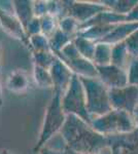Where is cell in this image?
<instances>
[{
    "label": "cell",
    "mask_w": 138,
    "mask_h": 154,
    "mask_svg": "<svg viewBox=\"0 0 138 154\" xmlns=\"http://www.w3.org/2000/svg\"><path fill=\"white\" fill-rule=\"evenodd\" d=\"M29 78L27 73L22 70L12 72L6 80V88L14 94H23L29 88Z\"/></svg>",
    "instance_id": "17"
},
{
    "label": "cell",
    "mask_w": 138,
    "mask_h": 154,
    "mask_svg": "<svg viewBox=\"0 0 138 154\" xmlns=\"http://www.w3.org/2000/svg\"><path fill=\"white\" fill-rule=\"evenodd\" d=\"M57 56L53 51H33V61L35 66L42 67L44 69L50 70L53 64L55 63Z\"/></svg>",
    "instance_id": "23"
},
{
    "label": "cell",
    "mask_w": 138,
    "mask_h": 154,
    "mask_svg": "<svg viewBox=\"0 0 138 154\" xmlns=\"http://www.w3.org/2000/svg\"><path fill=\"white\" fill-rule=\"evenodd\" d=\"M14 12L16 17L19 19L24 29L26 30L30 22L35 18L34 14V1L31 0H16L12 1Z\"/></svg>",
    "instance_id": "15"
},
{
    "label": "cell",
    "mask_w": 138,
    "mask_h": 154,
    "mask_svg": "<svg viewBox=\"0 0 138 154\" xmlns=\"http://www.w3.org/2000/svg\"><path fill=\"white\" fill-rule=\"evenodd\" d=\"M40 22L41 34L47 36L49 39L59 29V19L55 16H52V14H47V16L42 17V18H40Z\"/></svg>",
    "instance_id": "24"
},
{
    "label": "cell",
    "mask_w": 138,
    "mask_h": 154,
    "mask_svg": "<svg viewBox=\"0 0 138 154\" xmlns=\"http://www.w3.org/2000/svg\"><path fill=\"white\" fill-rule=\"evenodd\" d=\"M29 46L33 51H51L50 48V39L43 34L29 37Z\"/></svg>",
    "instance_id": "26"
},
{
    "label": "cell",
    "mask_w": 138,
    "mask_h": 154,
    "mask_svg": "<svg viewBox=\"0 0 138 154\" xmlns=\"http://www.w3.org/2000/svg\"><path fill=\"white\" fill-rule=\"evenodd\" d=\"M112 45L105 42H98L96 43L93 63L95 66H107L111 64Z\"/></svg>",
    "instance_id": "18"
},
{
    "label": "cell",
    "mask_w": 138,
    "mask_h": 154,
    "mask_svg": "<svg viewBox=\"0 0 138 154\" xmlns=\"http://www.w3.org/2000/svg\"><path fill=\"white\" fill-rule=\"evenodd\" d=\"M66 16L72 17L79 24H85L102 11H110L102 2L63 1Z\"/></svg>",
    "instance_id": "7"
},
{
    "label": "cell",
    "mask_w": 138,
    "mask_h": 154,
    "mask_svg": "<svg viewBox=\"0 0 138 154\" xmlns=\"http://www.w3.org/2000/svg\"><path fill=\"white\" fill-rule=\"evenodd\" d=\"M98 78L108 89L121 88L129 85L128 71L112 64L107 66H97Z\"/></svg>",
    "instance_id": "9"
},
{
    "label": "cell",
    "mask_w": 138,
    "mask_h": 154,
    "mask_svg": "<svg viewBox=\"0 0 138 154\" xmlns=\"http://www.w3.org/2000/svg\"><path fill=\"white\" fill-rule=\"evenodd\" d=\"M33 76H34L35 82H36V84L39 88H53V79H52L50 70L42 68V67L34 65Z\"/></svg>",
    "instance_id": "22"
},
{
    "label": "cell",
    "mask_w": 138,
    "mask_h": 154,
    "mask_svg": "<svg viewBox=\"0 0 138 154\" xmlns=\"http://www.w3.org/2000/svg\"><path fill=\"white\" fill-rule=\"evenodd\" d=\"M132 56L128 51L126 42H120L112 45V54H111V64L117 66L122 69L128 71L130 65L133 61Z\"/></svg>",
    "instance_id": "16"
},
{
    "label": "cell",
    "mask_w": 138,
    "mask_h": 154,
    "mask_svg": "<svg viewBox=\"0 0 138 154\" xmlns=\"http://www.w3.org/2000/svg\"><path fill=\"white\" fill-rule=\"evenodd\" d=\"M73 43H74V45L76 46L79 53L81 54L84 58H86L93 62L95 48H96V42L89 40V39L85 38V37L76 35V37L73 39Z\"/></svg>",
    "instance_id": "20"
},
{
    "label": "cell",
    "mask_w": 138,
    "mask_h": 154,
    "mask_svg": "<svg viewBox=\"0 0 138 154\" xmlns=\"http://www.w3.org/2000/svg\"><path fill=\"white\" fill-rule=\"evenodd\" d=\"M62 107L64 112L68 115L72 114L82 118L91 125L93 118L90 115L87 107V98L85 88L81 79L77 75H73L68 89L62 96Z\"/></svg>",
    "instance_id": "5"
},
{
    "label": "cell",
    "mask_w": 138,
    "mask_h": 154,
    "mask_svg": "<svg viewBox=\"0 0 138 154\" xmlns=\"http://www.w3.org/2000/svg\"><path fill=\"white\" fill-rule=\"evenodd\" d=\"M68 154H85V153H77V152H74V151H71L68 149Z\"/></svg>",
    "instance_id": "37"
},
{
    "label": "cell",
    "mask_w": 138,
    "mask_h": 154,
    "mask_svg": "<svg viewBox=\"0 0 138 154\" xmlns=\"http://www.w3.org/2000/svg\"><path fill=\"white\" fill-rule=\"evenodd\" d=\"M1 58H2V51H1V44H0V69H1Z\"/></svg>",
    "instance_id": "36"
},
{
    "label": "cell",
    "mask_w": 138,
    "mask_h": 154,
    "mask_svg": "<svg viewBox=\"0 0 138 154\" xmlns=\"http://www.w3.org/2000/svg\"><path fill=\"white\" fill-rule=\"evenodd\" d=\"M91 125L97 133L105 137L128 134L136 128L132 114L117 109H112L108 113L94 118Z\"/></svg>",
    "instance_id": "3"
},
{
    "label": "cell",
    "mask_w": 138,
    "mask_h": 154,
    "mask_svg": "<svg viewBox=\"0 0 138 154\" xmlns=\"http://www.w3.org/2000/svg\"><path fill=\"white\" fill-rule=\"evenodd\" d=\"M110 154H138V128L128 134L108 137Z\"/></svg>",
    "instance_id": "10"
},
{
    "label": "cell",
    "mask_w": 138,
    "mask_h": 154,
    "mask_svg": "<svg viewBox=\"0 0 138 154\" xmlns=\"http://www.w3.org/2000/svg\"><path fill=\"white\" fill-rule=\"evenodd\" d=\"M109 98L114 109L132 114L138 105V88L129 84L125 88L109 89Z\"/></svg>",
    "instance_id": "8"
},
{
    "label": "cell",
    "mask_w": 138,
    "mask_h": 154,
    "mask_svg": "<svg viewBox=\"0 0 138 154\" xmlns=\"http://www.w3.org/2000/svg\"><path fill=\"white\" fill-rule=\"evenodd\" d=\"M0 26H2V28L9 35L14 36V38L19 39L29 46V38L27 36L26 30L24 29L23 25L16 17L14 11L0 9Z\"/></svg>",
    "instance_id": "12"
},
{
    "label": "cell",
    "mask_w": 138,
    "mask_h": 154,
    "mask_svg": "<svg viewBox=\"0 0 138 154\" xmlns=\"http://www.w3.org/2000/svg\"><path fill=\"white\" fill-rule=\"evenodd\" d=\"M66 117L67 114L64 112L62 107V96L53 91V96L46 111L38 141L33 148L34 153L38 152L52 138L60 134L62 128L65 125Z\"/></svg>",
    "instance_id": "2"
},
{
    "label": "cell",
    "mask_w": 138,
    "mask_h": 154,
    "mask_svg": "<svg viewBox=\"0 0 138 154\" xmlns=\"http://www.w3.org/2000/svg\"><path fill=\"white\" fill-rule=\"evenodd\" d=\"M0 154H12V153L9 150H7V149H2V150L0 151Z\"/></svg>",
    "instance_id": "35"
},
{
    "label": "cell",
    "mask_w": 138,
    "mask_h": 154,
    "mask_svg": "<svg viewBox=\"0 0 138 154\" xmlns=\"http://www.w3.org/2000/svg\"><path fill=\"white\" fill-rule=\"evenodd\" d=\"M124 22H126V16L115 14L111 11H106L98 14L96 17L88 21L87 23L79 25V31L94 26H109V25L121 24Z\"/></svg>",
    "instance_id": "14"
},
{
    "label": "cell",
    "mask_w": 138,
    "mask_h": 154,
    "mask_svg": "<svg viewBox=\"0 0 138 154\" xmlns=\"http://www.w3.org/2000/svg\"><path fill=\"white\" fill-rule=\"evenodd\" d=\"M136 30H138V23L124 22V23L117 24L114 29L100 42H105V43L114 45L120 42L126 41L128 37L131 36Z\"/></svg>",
    "instance_id": "13"
},
{
    "label": "cell",
    "mask_w": 138,
    "mask_h": 154,
    "mask_svg": "<svg viewBox=\"0 0 138 154\" xmlns=\"http://www.w3.org/2000/svg\"><path fill=\"white\" fill-rule=\"evenodd\" d=\"M26 33L27 36L31 37L34 35H37V34H41V22H40V18H35L32 20L31 22L28 24L26 28Z\"/></svg>",
    "instance_id": "29"
},
{
    "label": "cell",
    "mask_w": 138,
    "mask_h": 154,
    "mask_svg": "<svg viewBox=\"0 0 138 154\" xmlns=\"http://www.w3.org/2000/svg\"><path fill=\"white\" fill-rule=\"evenodd\" d=\"M128 51L133 59H138V30L126 39Z\"/></svg>",
    "instance_id": "27"
},
{
    "label": "cell",
    "mask_w": 138,
    "mask_h": 154,
    "mask_svg": "<svg viewBox=\"0 0 138 154\" xmlns=\"http://www.w3.org/2000/svg\"><path fill=\"white\" fill-rule=\"evenodd\" d=\"M60 134L71 151L85 154H110L108 137L97 133L90 123L75 115H67Z\"/></svg>",
    "instance_id": "1"
},
{
    "label": "cell",
    "mask_w": 138,
    "mask_h": 154,
    "mask_svg": "<svg viewBox=\"0 0 138 154\" xmlns=\"http://www.w3.org/2000/svg\"><path fill=\"white\" fill-rule=\"evenodd\" d=\"M75 37H71L67 34H65L63 31H61L60 29H58L55 34L50 38V48L51 51L55 54L60 53L67 44H69L71 41H73Z\"/></svg>",
    "instance_id": "21"
},
{
    "label": "cell",
    "mask_w": 138,
    "mask_h": 154,
    "mask_svg": "<svg viewBox=\"0 0 138 154\" xmlns=\"http://www.w3.org/2000/svg\"><path fill=\"white\" fill-rule=\"evenodd\" d=\"M126 22L130 23H138V3L126 16Z\"/></svg>",
    "instance_id": "32"
},
{
    "label": "cell",
    "mask_w": 138,
    "mask_h": 154,
    "mask_svg": "<svg viewBox=\"0 0 138 154\" xmlns=\"http://www.w3.org/2000/svg\"><path fill=\"white\" fill-rule=\"evenodd\" d=\"M101 2L115 14L127 16L137 5L138 0H105Z\"/></svg>",
    "instance_id": "19"
},
{
    "label": "cell",
    "mask_w": 138,
    "mask_h": 154,
    "mask_svg": "<svg viewBox=\"0 0 138 154\" xmlns=\"http://www.w3.org/2000/svg\"><path fill=\"white\" fill-rule=\"evenodd\" d=\"M128 78H129V84L138 88V59H134L132 61L128 69Z\"/></svg>",
    "instance_id": "28"
},
{
    "label": "cell",
    "mask_w": 138,
    "mask_h": 154,
    "mask_svg": "<svg viewBox=\"0 0 138 154\" xmlns=\"http://www.w3.org/2000/svg\"><path fill=\"white\" fill-rule=\"evenodd\" d=\"M3 103V97H2V88H1V83H0V106Z\"/></svg>",
    "instance_id": "34"
},
{
    "label": "cell",
    "mask_w": 138,
    "mask_h": 154,
    "mask_svg": "<svg viewBox=\"0 0 138 154\" xmlns=\"http://www.w3.org/2000/svg\"><path fill=\"white\" fill-rule=\"evenodd\" d=\"M56 56L69 67L75 75L86 78H98V71L95 64L79 53L73 41L67 44L60 53L56 54Z\"/></svg>",
    "instance_id": "6"
},
{
    "label": "cell",
    "mask_w": 138,
    "mask_h": 154,
    "mask_svg": "<svg viewBox=\"0 0 138 154\" xmlns=\"http://www.w3.org/2000/svg\"><path fill=\"white\" fill-rule=\"evenodd\" d=\"M79 25L81 24L76 20L69 16L59 20V29L71 37H76V35L79 34Z\"/></svg>",
    "instance_id": "25"
},
{
    "label": "cell",
    "mask_w": 138,
    "mask_h": 154,
    "mask_svg": "<svg viewBox=\"0 0 138 154\" xmlns=\"http://www.w3.org/2000/svg\"><path fill=\"white\" fill-rule=\"evenodd\" d=\"M50 72H51V76L53 79L54 93H58L61 96H63L71 83L74 73L58 57L50 69Z\"/></svg>",
    "instance_id": "11"
},
{
    "label": "cell",
    "mask_w": 138,
    "mask_h": 154,
    "mask_svg": "<svg viewBox=\"0 0 138 154\" xmlns=\"http://www.w3.org/2000/svg\"><path fill=\"white\" fill-rule=\"evenodd\" d=\"M34 14L36 18H42V17L49 14L47 9V1H34Z\"/></svg>",
    "instance_id": "30"
},
{
    "label": "cell",
    "mask_w": 138,
    "mask_h": 154,
    "mask_svg": "<svg viewBox=\"0 0 138 154\" xmlns=\"http://www.w3.org/2000/svg\"><path fill=\"white\" fill-rule=\"evenodd\" d=\"M132 116H133V119H134L135 125H136V128H138V105L136 108H135V110L133 111Z\"/></svg>",
    "instance_id": "33"
},
{
    "label": "cell",
    "mask_w": 138,
    "mask_h": 154,
    "mask_svg": "<svg viewBox=\"0 0 138 154\" xmlns=\"http://www.w3.org/2000/svg\"><path fill=\"white\" fill-rule=\"evenodd\" d=\"M79 79L86 93L88 111L93 119L104 115L114 109L110 103L109 89L99 78L79 77Z\"/></svg>",
    "instance_id": "4"
},
{
    "label": "cell",
    "mask_w": 138,
    "mask_h": 154,
    "mask_svg": "<svg viewBox=\"0 0 138 154\" xmlns=\"http://www.w3.org/2000/svg\"><path fill=\"white\" fill-rule=\"evenodd\" d=\"M39 154H68V149H57L52 148L49 146H43L38 151Z\"/></svg>",
    "instance_id": "31"
}]
</instances>
